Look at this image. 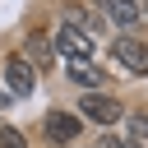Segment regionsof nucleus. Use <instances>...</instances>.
<instances>
[{"label":"nucleus","mask_w":148,"mask_h":148,"mask_svg":"<svg viewBox=\"0 0 148 148\" xmlns=\"http://www.w3.org/2000/svg\"><path fill=\"white\" fill-rule=\"evenodd\" d=\"M51 42H56V56H65V60H88V56H92V37H88L79 23H69V18L56 28Z\"/></svg>","instance_id":"f257e3e1"},{"label":"nucleus","mask_w":148,"mask_h":148,"mask_svg":"<svg viewBox=\"0 0 148 148\" xmlns=\"http://www.w3.org/2000/svg\"><path fill=\"white\" fill-rule=\"evenodd\" d=\"M79 111H83L88 120H97V125H116V120L125 116V106H120L116 97H106V92H83V97H79Z\"/></svg>","instance_id":"f03ea898"},{"label":"nucleus","mask_w":148,"mask_h":148,"mask_svg":"<svg viewBox=\"0 0 148 148\" xmlns=\"http://www.w3.org/2000/svg\"><path fill=\"white\" fill-rule=\"evenodd\" d=\"M111 56H116L130 74H148V42H143V37H116V42H111Z\"/></svg>","instance_id":"7ed1b4c3"},{"label":"nucleus","mask_w":148,"mask_h":148,"mask_svg":"<svg viewBox=\"0 0 148 148\" xmlns=\"http://www.w3.org/2000/svg\"><path fill=\"white\" fill-rule=\"evenodd\" d=\"M79 130H83V120L74 111H46V139L51 143H74Z\"/></svg>","instance_id":"20e7f679"},{"label":"nucleus","mask_w":148,"mask_h":148,"mask_svg":"<svg viewBox=\"0 0 148 148\" xmlns=\"http://www.w3.org/2000/svg\"><path fill=\"white\" fill-rule=\"evenodd\" d=\"M65 79L79 83L83 92H102V83H106V74H102L92 60H65Z\"/></svg>","instance_id":"39448f33"},{"label":"nucleus","mask_w":148,"mask_h":148,"mask_svg":"<svg viewBox=\"0 0 148 148\" xmlns=\"http://www.w3.org/2000/svg\"><path fill=\"white\" fill-rule=\"evenodd\" d=\"M18 56H23V60H28V65H32L37 74H42V69H46V65L56 60V42H51L46 32H32V37L23 42V51H18Z\"/></svg>","instance_id":"423d86ee"},{"label":"nucleus","mask_w":148,"mask_h":148,"mask_svg":"<svg viewBox=\"0 0 148 148\" xmlns=\"http://www.w3.org/2000/svg\"><path fill=\"white\" fill-rule=\"evenodd\" d=\"M102 18L116 28H134L143 18V9H139V0H102Z\"/></svg>","instance_id":"0eeeda50"},{"label":"nucleus","mask_w":148,"mask_h":148,"mask_svg":"<svg viewBox=\"0 0 148 148\" xmlns=\"http://www.w3.org/2000/svg\"><path fill=\"white\" fill-rule=\"evenodd\" d=\"M5 79H9V88H14L18 97L32 92V83H37V79H32V65H28L23 56H9V60H5Z\"/></svg>","instance_id":"6e6552de"},{"label":"nucleus","mask_w":148,"mask_h":148,"mask_svg":"<svg viewBox=\"0 0 148 148\" xmlns=\"http://www.w3.org/2000/svg\"><path fill=\"white\" fill-rule=\"evenodd\" d=\"M65 18H69V23H79L88 37H92V32H102V18H97V14H88V9H79V5H69V9H65Z\"/></svg>","instance_id":"1a4fd4ad"},{"label":"nucleus","mask_w":148,"mask_h":148,"mask_svg":"<svg viewBox=\"0 0 148 148\" xmlns=\"http://www.w3.org/2000/svg\"><path fill=\"white\" fill-rule=\"evenodd\" d=\"M125 120H130V143H134V148L148 143V111H130Z\"/></svg>","instance_id":"9d476101"},{"label":"nucleus","mask_w":148,"mask_h":148,"mask_svg":"<svg viewBox=\"0 0 148 148\" xmlns=\"http://www.w3.org/2000/svg\"><path fill=\"white\" fill-rule=\"evenodd\" d=\"M0 148H28V139H23L14 125H0Z\"/></svg>","instance_id":"9b49d317"},{"label":"nucleus","mask_w":148,"mask_h":148,"mask_svg":"<svg viewBox=\"0 0 148 148\" xmlns=\"http://www.w3.org/2000/svg\"><path fill=\"white\" fill-rule=\"evenodd\" d=\"M97 148H134V143H130V139H116V134H106V139H102Z\"/></svg>","instance_id":"f8f14e48"},{"label":"nucleus","mask_w":148,"mask_h":148,"mask_svg":"<svg viewBox=\"0 0 148 148\" xmlns=\"http://www.w3.org/2000/svg\"><path fill=\"white\" fill-rule=\"evenodd\" d=\"M139 9H143V14H148V0H139Z\"/></svg>","instance_id":"ddd939ff"}]
</instances>
